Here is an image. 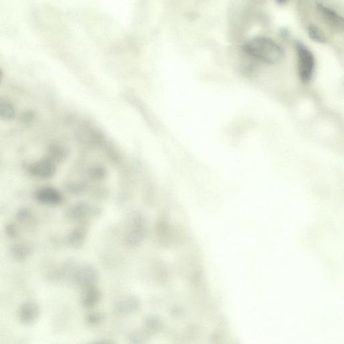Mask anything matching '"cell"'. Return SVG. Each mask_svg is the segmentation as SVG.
<instances>
[{
  "label": "cell",
  "instance_id": "1",
  "mask_svg": "<svg viewBox=\"0 0 344 344\" xmlns=\"http://www.w3.org/2000/svg\"><path fill=\"white\" fill-rule=\"evenodd\" d=\"M242 49L247 55L269 65L279 64L285 57L283 49L267 37H258L249 40Z\"/></svg>",
  "mask_w": 344,
  "mask_h": 344
},
{
  "label": "cell",
  "instance_id": "2",
  "mask_svg": "<svg viewBox=\"0 0 344 344\" xmlns=\"http://www.w3.org/2000/svg\"><path fill=\"white\" fill-rule=\"evenodd\" d=\"M298 58V72L301 81L309 83L313 78L315 68V59L313 54L301 42L295 43Z\"/></svg>",
  "mask_w": 344,
  "mask_h": 344
},
{
  "label": "cell",
  "instance_id": "3",
  "mask_svg": "<svg viewBox=\"0 0 344 344\" xmlns=\"http://www.w3.org/2000/svg\"><path fill=\"white\" fill-rule=\"evenodd\" d=\"M25 169L33 178L47 180L53 178L57 172V164L47 158L41 159L35 162L27 163Z\"/></svg>",
  "mask_w": 344,
  "mask_h": 344
},
{
  "label": "cell",
  "instance_id": "4",
  "mask_svg": "<svg viewBox=\"0 0 344 344\" xmlns=\"http://www.w3.org/2000/svg\"><path fill=\"white\" fill-rule=\"evenodd\" d=\"M316 7L320 15L328 25L338 31L343 29V19L337 11L329 7H327V5L319 0L316 2Z\"/></svg>",
  "mask_w": 344,
  "mask_h": 344
},
{
  "label": "cell",
  "instance_id": "5",
  "mask_svg": "<svg viewBox=\"0 0 344 344\" xmlns=\"http://www.w3.org/2000/svg\"><path fill=\"white\" fill-rule=\"evenodd\" d=\"M35 198L38 202L45 205L55 206L63 202V196L57 188L51 186L42 187L37 190Z\"/></svg>",
  "mask_w": 344,
  "mask_h": 344
},
{
  "label": "cell",
  "instance_id": "6",
  "mask_svg": "<svg viewBox=\"0 0 344 344\" xmlns=\"http://www.w3.org/2000/svg\"><path fill=\"white\" fill-rule=\"evenodd\" d=\"M39 313V305L35 301H27L23 304L20 309V319L25 325H31L37 321Z\"/></svg>",
  "mask_w": 344,
  "mask_h": 344
},
{
  "label": "cell",
  "instance_id": "7",
  "mask_svg": "<svg viewBox=\"0 0 344 344\" xmlns=\"http://www.w3.org/2000/svg\"><path fill=\"white\" fill-rule=\"evenodd\" d=\"M69 154L70 151L66 147L60 144H51L48 147L45 158L57 164L65 161Z\"/></svg>",
  "mask_w": 344,
  "mask_h": 344
},
{
  "label": "cell",
  "instance_id": "8",
  "mask_svg": "<svg viewBox=\"0 0 344 344\" xmlns=\"http://www.w3.org/2000/svg\"><path fill=\"white\" fill-rule=\"evenodd\" d=\"M15 116V106L10 100L0 96V118L5 121H12Z\"/></svg>",
  "mask_w": 344,
  "mask_h": 344
},
{
  "label": "cell",
  "instance_id": "9",
  "mask_svg": "<svg viewBox=\"0 0 344 344\" xmlns=\"http://www.w3.org/2000/svg\"><path fill=\"white\" fill-rule=\"evenodd\" d=\"M11 252L18 261H23L31 254L32 246L27 243H17L12 247Z\"/></svg>",
  "mask_w": 344,
  "mask_h": 344
},
{
  "label": "cell",
  "instance_id": "10",
  "mask_svg": "<svg viewBox=\"0 0 344 344\" xmlns=\"http://www.w3.org/2000/svg\"><path fill=\"white\" fill-rule=\"evenodd\" d=\"M308 34L310 39L318 43H325L327 37L323 32L317 26L311 25L308 28Z\"/></svg>",
  "mask_w": 344,
  "mask_h": 344
},
{
  "label": "cell",
  "instance_id": "11",
  "mask_svg": "<svg viewBox=\"0 0 344 344\" xmlns=\"http://www.w3.org/2000/svg\"><path fill=\"white\" fill-rule=\"evenodd\" d=\"M87 174L92 180L100 181L107 178L108 172L104 167L93 166L88 169Z\"/></svg>",
  "mask_w": 344,
  "mask_h": 344
},
{
  "label": "cell",
  "instance_id": "12",
  "mask_svg": "<svg viewBox=\"0 0 344 344\" xmlns=\"http://www.w3.org/2000/svg\"><path fill=\"white\" fill-rule=\"evenodd\" d=\"M36 112L33 110H27L20 116V121L26 125L31 124L35 120Z\"/></svg>",
  "mask_w": 344,
  "mask_h": 344
},
{
  "label": "cell",
  "instance_id": "13",
  "mask_svg": "<svg viewBox=\"0 0 344 344\" xmlns=\"http://www.w3.org/2000/svg\"><path fill=\"white\" fill-rule=\"evenodd\" d=\"M67 190L70 192L76 194V193L84 192V190H86V185L83 184V183H71V184H68V186H67Z\"/></svg>",
  "mask_w": 344,
  "mask_h": 344
},
{
  "label": "cell",
  "instance_id": "14",
  "mask_svg": "<svg viewBox=\"0 0 344 344\" xmlns=\"http://www.w3.org/2000/svg\"><path fill=\"white\" fill-rule=\"evenodd\" d=\"M276 1H277L279 5H284L287 3V0H276Z\"/></svg>",
  "mask_w": 344,
  "mask_h": 344
},
{
  "label": "cell",
  "instance_id": "15",
  "mask_svg": "<svg viewBox=\"0 0 344 344\" xmlns=\"http://www.w3.org/2000/svg\"><path fill=\"white\" fill-rule=\"evenodd\" d=\"M3 72L1 70H0V84H1L2 81H3Z\"/></svg>",
  "mask_w": 344,
  "mask_h": 344
}]
</instances>
